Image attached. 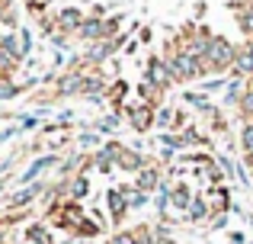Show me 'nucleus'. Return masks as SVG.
<instances>
[]
</instances>
